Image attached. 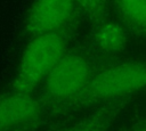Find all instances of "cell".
I'll use <instances>...</instances> for the list:
<instances>
[{
	"instance_id": "obj_1",
	"label": "cell",
	"mask_w": 146,
	"mask_h": 131,
	"mask_svg": "<svg viewBox=\"0 0 146 131\" xmlns=\"http://www.w3.org/2000/svg\"><path fill=\"white\" fill-rule=\"evenodd\" d=\"M146 88V59H121L105 63L84 90L70 104L51 115L46 123H62L72 114L94 109L106 103L136 95ZM44 123V124H46Z\"/></svg>"
},
{
	"instance_id": "obj_2",
	"label": "cell",
	"mask_w": 146,
	"mask_h": 131,
	"mask_svg": "<svg viewBox=\"0 0 146 131\" xmlns=\"http://www.w3.org/2000/svg\"><path fill=\"white\" fill-rule=\"evenodd\" d=\"M99 58L100 55L90 43L70 47L35 93L43 109L40 124H44L51 115L84 90L92 76L104 65Z\"/></svg>"
},
{
	"instance_id": "obj_3",
	"label": "cell",
	"mask_w": 146,
	"mask_h": 131,
	"mask_svg": "<svg viewBox=\"0 0 146 131\" xmlns=\"http://www.w3.org/2000/svg\"><path fill=\"white\" fill-rule=\"evenodd\" d=\"M75 31L38 34L30 38L21 56L10 90L35 93L50 71L70 49Z\"/></svg>"
},
{
	"instance_id": "obj_4",
	"label": "cell",
	"mask_w": 146,
	"mask_h": 131,
	"mask_svg": "<svg viewBox=\"0 0 146 131\" xmlns=\"http://www.w3.org/2000/svg\"><path fill=\"white\" fill-rule=\"evenodd\" d=\"M81 16L73 0H33L24 22V32L32 38L44 33L76 31Z\"/></svg>"
},
{
	"instance_id": "obj_5",
	"label": "cell",
	"mask_w": 146,
	"mask_h": 131,
	"mask_svg": "<svg viewBox=\"0 0 146 131\" xmlns=\"http://www.w3.org/2000/svg\"><path fill=\"white\" fill-rule=\"evenodd\" d=\"M43 115L35 93L13 90L0 93V131H31Z\"/></svg>"
},
{
	"instance_id": "obj_6",
	"label": "cell",
	"mask_w": 146,
	"mask_h": 131,
	"mask_svg": "<svg viewBox=\"0 0 146 131\" xmlns=\"http://www.w3.org/2000/svg\"><path fill=\"white\" fill-rule=\"evenodd\" d=\"M135 96H128L100 105L72 124H65L56 131H112V128L135 99Z\"/></svg>"
},
{
	"instance_id": "obj_7",
	"label": "cell",
	"mask_w": 146,
	"mask_h": 131,
	"mask_svg": "<svg viewBox=\"0 0 146 131\" xmlns=\"http://www.w3.org/2000/svg\"><path fill=\"white\" fill-rule=\"evenodd\" d=\"M128 34L120 22L107 18L92 25L90 44L98 55L115 57L125 49Z\"/></svg>"
},
{
	"instance_id": "obj_8",
	"label": "cell",
	"mask_w": 146,
	"mask_h": 131,
	"mask_svg": "<svg viewBox=\"0 0 146 131\" xmlns=\"http://www.w3.org/2000/svg\"><path fill=\"white\" fill-rule=\"evenodd\" d=\"M129 34L146 40V0H110Z\"/></svg>"
},
{
	"instance_id": "obj_9",
	"label": "cell",
	"mask_w": 146,
	"mask_h": 131,
	"mask_svg": "<svg viewBox=\"0 0 146 131\" xmlns=\"http://www.w3.org/2000/svg\"><path fill=\"white\" fill-rule=\"evenodd\" d=\"M83 17L91 25L110 18V0H73Z\"/></svg>"
},
{
	"instance_id": "obj_10",
	"label": "cell",
	"mask_w": 146,
	"mask_h": 131,
	"mask_svg": "<svg viewBox=\"0 0 146 131\" xmlns=\"http://www.w3.org/2000/svg\"><path fill=\"white\" fill-rule=\"evenodd\" d=\"M120 131H146V114L136 115Z\"/></svg>"
}]
</instances>
